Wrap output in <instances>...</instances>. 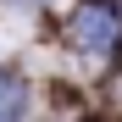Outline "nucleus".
Listing matches in <instances>:
<instances>
[{"mask_svg": "<svg viewBox=\"0 0 122 122\" xmlns=\"http://www.w3.org/2000/svg\"><path fill=\"white\" fill-rule=\"evenodd\" d=\"M111 39H117V11H111V6L94 0V6H83V11L72 17V45L100 50V45H111Z\"/></svg>", "mask_w": 122, "mask_h": 122, "instance_id": "1", "label": "nucleus"}, {"mask_svg": "<svg viewBox=\"0 0 122 122\" xmlns=\"http://www.w3.org/2000/svg\"><path fill=\"white\" fill-rule=\"evenodd\" d=\"M17 111H22V83L0 72V122H17Z\"/></svg>", "mask_w": 122, "mask_h": 122, "instance_id": "2", "label": "nucleus"}]
</instances>
